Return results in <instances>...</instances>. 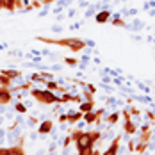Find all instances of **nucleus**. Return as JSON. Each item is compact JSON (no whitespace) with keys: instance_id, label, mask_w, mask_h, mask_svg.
Wrapping results in <instances>:
<instances>
[{"instance_id":"nucleus-20","label":"nucleus","mask_w":155,"mask_h":155,"mask_svg":"<svg viewBox=\"0 0 155 155\" xmlns=\"http://www.w3.org/2000/svg\"><path fill=\"white\" fill-rule=\"evenodd\" d=\"M84 41H86V47H89V48L94 47V41H93V39H84Z\"/></svg>"},{"instance_id":"nucleus-15","label":"nucleus","mask_w":155,"mask_h":155,"mask_svg":"<svg viewBox=\"0 0 155 155\" xmlns=\"http://www.w3.org/2000/svg\"><path fill=\"white\" fill-rule=\"evenodd\" d=\"M15 109H16V112H20V114H25V112L29 110V109H27V105H23V104H20V102L15 105Z\"/></svg>"},{"instance_id":"nucleus-4","label":"nucleus","mask_w":155,"mask_h":155,"mask_svg":"<svg viewBox=\"0 0 155 155\" xmlns=\"http://www.w3.org/2000/svg\"><path fill=\"white\" fill-rule=\"evenodd\" d=\"M52 128H54V121L52 120H45V121H41V123L38 125V134L47 136V134L52 132Z\"/></svg>"},{"instance_id":"nucleus-7","label":"nucleus","mask_w":155,"mask_h":155,"mask_svg":"<svg viewBox=\"0 0 155 155\" xmlns=\"http://www.w3.org/2000/svg\"><path fill=\"white\" fill-rule=\"evenodd\" d=\"M110 18H112V13L107 11V9H102V11H98V13L94 15V20H96L98 23H107Z\"/></svg>"},{"instance_id":"nucleus-16","label":"nucleus","mask_w":155,"mask_h":155,"mask_svg":"<svg viewBox=\"0 0 155 155\" xmlns=\"http://www.w3.org/2000/svg\"><path fill=\"white\" fill-rule=\"evenodd\" d=\"M64 62H66V64H70V66H77V64H80L77 57H66V59H64Z\"/></svg>"},{"instance_id":"nucleus-8","label":"nucleus","mask_w":155,"mask_h":155,"mask_svg":"<svg viewBox=\"0 0 155 155\" xmlns=\"http://www.w3.org/2000/svg\"><path fill=\"white\" fill-rule=\"evenodd\" d=\"M66 116H68V123L73 125V123H77L78 120H82L84 112H80V110H68V112H66Z\"/></svg>"},{"instance_id":"nucleus-2","label":"nucleus","mask_w":155,"mask_h":155,"mask_svg":"<svg viewBox=\"0 0 155 155\" xmlns=\"http://www.w3.org/2000/svg\"><path fill=\"white\" fill-rule=\"evenodd\" d=\"M31 96L36 98L38 102L45 104V105L61 104V96H57L54 91H48V89H31Z\"/></svg>"},{"instance_id":"nucleus-23","label":"nucleus","mask_w":155,"mask_h":155,"mask_svg":"<svg viewBox=\"0 0 155 155\" xmlns=\"http://www.w3.org/2000/svg\"><path fill=\"white\" fill-rule=\"evenodd\" d=\"M136 13H137V9H130V11H128V15H130V16H134Z\"/></svg>"},{"instance_id":"nucleus-5","label":"nucleus","mask_w":155,"mask_h":155,"mask_svg":"<svg viewBox=\"0 0 155 155\" xmlns=\"http://www.w3.org/2000/svg\"><path fill=\"white\" fill-rule=\"evenodd\" d=\"M120 141H121V136H116L114 141L110 143V146H109L104 153H100V155H118V150H120Z\"/></svg>"},{"instance_id":"nucleus-22","label":"nucleus","mask_w":155,"mask_h":155,"mask_svg":"<svg viewBox=\"0 0 155 155\" xmlns=\"http://www.w3.org/2000/svg\"><path fill=\"white\" fill-rule=\"evenodd\" d=\"M68 16H70V18H73V16H75V11H73V9H70V11H68Z\"/></svg>"},{"instance_id":"nucleus-19","label":"nucleus","mask_w":155,"mask_h":155,"mask_svg":"<svg viewBox=\"0 0 155 155\" xmlns=\"http://www.w3.org/2000/svg\"><path fill=\"white\" fill-rule=\"evenodd\" d=\"M61 31H62L61 25H52V32H54V34H55V32H61Z\"/></svg>"},{"instance_id":"nucleus-17","label":"nucleus","mask_w":155,"mask_h":155,"mask_svg":"<svg viewBox=\"0 0 155 155\" xmlns=\"http://www.w3.org/2000/svg\"><path fill=\"white\" fill-rule=\"evenodd\" d=\"M0 155H13L11 146H0Z\"/></svg>"},{"instance_id":"nucleus-18","label":"nucleus","mask_w":155,"mask_h":155,"mask_svg":"<svg viewBox=\"0 0 155 155\" xmlns=\"http://www.w3.org/2000/svg\"><path fill=\"white\" fill-rule=\"evenodd\" d=\"M86 89H87V93H91V94L96 93V87H94V84H86Z\"/></svg>"},{"instance_id":"nucleus-21","label":"nucleus","mask_w":155,"mask_h":155,"mask_svg":"<svg viewBox=\"0 0 155 155\" xmlns=\"http://www.w3.org/2000/svg\"><path fill=\"white\" fill-rule=\"evenodd\" d=\"M59 121H61V123L68 121V116H66V114H61V116H59Z\"/></svg>"},{"instance_id":"nucleus-12","label":"nucleus","mask_w":155,"mask_h":155,"mask_svg":"<svg viewBox=\"0 0 155 155\" xmlns=\"http://www.w3.org/2000/svg\"><path fill=\"white\" fill-rule=\"evenodd\" d=\"M110 21L114 27H128V23L121 20V15H114V18H110Z\"/></svg>"},{"instance_id":"nucleus-24","label":"nucleus","mask_w":155,"mask_h":155,"mask_svg":"<svg viewBox=\"0 0 155 155\" xmlns=\"http://www.w3.org/2000/svg\"><path fill=\"white\" fill-rule=\"evenodd\" d=\"M93 155H100V152H98V150H94V152H93Z\"/></svg>"},{"instance_id":"nucleus-10","label":"nucleus","mask_w":155,"mask_h":155,"mask_svg":"<svg viewBox=\"0 0 155 155\" xmlns=\"http://www.w3.org/2000/svg\"><path fill=\"white\" fill-rule=\"evenodd\" d=\"M0 73H2L4 77L11 78V80H13V78H20L21 77V71H18V70H2Z\"/></svg>"},{"instance_id":"nucleus-3","label":"nucleus","mask_w":155,"mask_h":155,"mask_svg":"<svg viewBox=\"0 0 155 155\" xmlns=\"http://www.w3.org/2000/svg\"><path fill=\"white\" fill-rule=\"evenodd\" d=\"M102 136H100V130H91V132H82L80 134V137L75 141V144H77V150L78 148H84V146H93L94 148V143L100 139Z\"/></svg>"},{"instance_id":"nucleus-11","label":"nucleus","mask_w":155,"mask_h":155,"mask_svg":"<svg viewBox=\"0 0 155 155\" xmlns=\"http://www.w3.org/2000/svg\"><path fill=\"white\" fill-rule=\"evenodd\" d=\"M123 130L127 132V134H130V136H132V134H136V130H137V128H136V125L132 123V120H125Z\"/></svg>"},{"instance_id":"nucleus-9","label":"nucleus","mask_w":155,"mask_h":155,"mask_svg":"<svg viewBox=\"0 0 155 155\" xmlns=\"http://www.w3.org/2000/svg\"><path fill=\"white\" fill-rule=\"evenodd\" d=\"M80 112H89V110H94V100H86V102H80V107H78Z\"/></svg>"},{"instance_id":"nucleus-6","label":"nucleus","mask_w":155,"mask_h":155,"mask_svg":"<svg viewBox=\"0 0 155 155\" xmlns=\"http://www.w3.org/2000/svg\"><path fill=\"white\" fill-rule=\"evenodd\" d=\"M13 100V91L9 87H0V105H7Z\"/></svg>"},{"instance_id":"nucleus-13","label":"nucleus","mask_w":155,"mask_h":155,"mask_svg":"<svg viewBox=\"0 0 155 155\" xmlns=\"http://www.w3.org/2000/svg\"><path fill=\"white\" fill-rule=\"evenodd\" d=\"M11 150H13V155H27V153H25L23 144H13V146H11Z\"/></svg>"},{"instance_id":"nucleus-14","label":"nucleus","mask_w":155,"mask_h":155,"mask_svg":"<svg viewBox=\"0 0 155 155\" xmlns=\"http://www.w3.org/2000/svg\"><path fill=\"white\" fill-rule=\"evenodd\" d=\"M118 120H120V114H118V112H112V114H109V116H107V123L109 125H110V123H116Z\"/></svg>"},{"instance_id":"nucleus-1","label":"nucleus","mask_w":155,"mask_h":155,"mask_svg":"<svg viewBox=\"0 0 155 155\" xmlns=\"http://www.w3.org/2000/svg\"><path fill=\"white\" fill-rule=\"evenodd\" d=\"M36 39L43 41V43L57 45V47H66V48H70L71 52H80V50L86 48V41L80 39V38H43V36H38Z\"/></svg>"}]
</instances>
